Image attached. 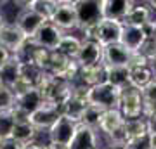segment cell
<instances>
[{
  "instance_id": "cell-1",
  "label": "cell",
  "mask_w": 156,
  "mask_h": 149,
  "mask_svg": "<svg viewBox=\"0 0 156 149\" xmlns=\"http://www.w3.org/2000/svg\"><path fill=\"white\" fill-rule=\"evenodd\" d=\"M125 116L120 113V109H109L104 113L102 122H101L99 132L106 135L109 146L125 147L128 142L127 133H125Z\"/></svg>"
},
{
  "instance_id": "cell-2",
  "label": "cell",
  "mask_w": 156,
  "mask_h": 149,
  "mask_svg": "<svg viewBox=\"0 0 156 149\" xmlns=\"http://www.w3.org/2000/svg\"><path fill=\"white\" fill-rule=\"evenodd\" d=\"M38 90L44 95L45 102H50V104H59L62 106L73 94V83L62 80V78L52 76L49 73H45L44 80L40 83Z\"/></svg>"
},
{
  "instance_id": "cell-3",
  "label": "cell",
  "mask_w": 156,
  "mask_h": 149,
  "mask_svg": "<svg viewBox=\"0 0 156 149\" xmlns=\"http://www.w3.org/2000/svg\"><path fill=\"white\" fill-rule=\"evenodd\" d=\"M120 99H122V88L115 87V85L108 82L89 88V94H87L89 106H95V108L104 111L118 109L120 108Z\"/></svg>"
},
{
  "instance_id": "cell-4",
  "label": "cell",
  "mask_w": 156,
  "mask_h": 149,
  "mask_svg": "<svg viewBox=\"0 0 156 149\" xmlns=\"http://www.w3.org/2000/svg\"><path fill=\"white\" fill-rule=\"evenodd\" d=\"M118 109L125 116V120L144 118V97H142V90L132 87V85L122 88V99H120V108Z\"/></svg>"
},
{
  "instance_id": "cell-5",
  "label": "cell",
  "mask_w": 156,
  "mask_h": 149,
  "mask_svg": "<svg viewBox=\"0 0 156 149\" xmlns=\"http://www.w3.org/2000/svg\"><path fill=\"white\" fill-rule=\"evenodd\" d=\"M50 23L56 24L61 31L80 28L75 2H71V0H57V7L54 14H52V17H50Z\"/></svg>"
},
{
  "instance_id": "cell-6",
  "label": "cell",
  "mask_w": 156,
  "mask_h": 149,
  "mask_svg": "<svg viewBox=\"0 0 156 149\" xmlns=\"http://www.w3.org/2000/svg\"><path fill=\"white\" fill-rule=\"evenodd\" d=\"M75 7L80 28L99 24L102 21V0H75Z\"/></svg>"
},
{
  "instance_id": "cell-7",
  "label": "cell",
  "mask_w": 156,
  "mask_h": 149,
  "mask_svg": "<svg viewBox=\"0 0 156 149\" xmlns=\"http://www.w3.org/2000/svg\"><path fill=\"white\" fill-rule=\"evenodd\" d=\"M78 127H80V125H78L76 122H73L68 116L62 115L61 118L52 125V128L47 132L49 133V142L61 144V146L69 147L71 140L75 139V135H76V132H78Z\"/></svg>"
},
{
  "instance_id": "cell-8",
  "label": "cell",
  "mask_w": 156,
  "mask_h": 149,
  "mask_svg": "<svg viewBox=\"0 0 156 149\" xmlns=\"http://www.w3.org/2000/svg\"><path fill=\"white\" fill-rule=\"evenodd\" d=\"M26 44H28V38H26V35L16 26V23H12V24L7 23L5 26L2 28V31H0V45L5 47L12 55L21 54L23 49L26 47Z\"/></svg>"
},
{
  "instance_id": "cell-9",
  "label": "cell",
  "mask_w": 156,
  "mask_h": 149,
  "mask_svg": "<svg viewBox=\"0 0 156 149\" xmlns=\"http://www.w3.org/2000/svg\"><path fill=\"white\" fill-rule=\"evenodd\" d=\"M62 116V106L59 104H50V102H45L42 108H40L37 113L30 116V122L33 123V127L37 130H47L49 132L52 125Z\"/></svg>"
},
{
  "instance_id": "cell-10",
  "label": "cell",
  "mask_w": 156,
  "mask_h": 149,
  "mask_svg": "<svg viewBox=\"0 0 156 149\" xmlns=\"http://www.w3.org/2000/svg\"><path fill=\"white\" fill-rule=\"evenodd\" d=\"M64 35L66 33L61 31L56 24H52L50 21H47L44 26L38 30V33L31 38V42H33L35 45L42 47V49L52 52V50H57V47H59V44H61V40H62Z\"/></svg>"
},
{
  "instance_id": "cell-11",
  "label": "cell",
  "mask_w": 156,
  "mask_h": 149,
  "mask_svg": "<svg viewBox=\"0 0 156 149\" xmlns=\"http://www.w3.org/2000/svg\"><path fill=\"white\" fill-rule=\"evenodd\" d=\"M45 23L47 21H45L44 17L38 16L37 12H33L28 5L23 7L21 11H19V14L16 16V26L26 35L28 40H31L35 35L38 33V30L44 26Z\"/></svg>"
},
{
  "instance_id": "cell-12",
  "label": "cell",
  "mask_w": 156,
  "mask_h": 149,
  "mask_svg": "<svg viewBox=\"0 0 156 149\" xmlns=\"http://www.w3.org/2000/svg\"><path fill=\"white\" fill-rule=\"evenodd\" d=\"M102 59H104V47L99 42L83 40L75 61L80 64V68H85V66H94V64L104 62Z\"/></svg>"
},
{
  "instance_id": "cell-13",
  "label": "cell",
  "mask_w": 156,
  "mask_h": 149,
  "mask_svg": "<svg viewBox=\"0 0 156 149\" xmlns=\"http://www.w3.org/2000/svg\"><path fill=\"white\" fill-rule=\"evenodd\" d=\"M44 104H45V101H44L42 92H40L38 88H30L28 92H24V94L16 97V106H14V109L23 113V115H26V116H31Z\"/></svg>"
},
{
  "instance_id": "cell-14",
  "label": "cell",
  "mask_w": 156,
  "mask_h": 149,
  "mask_svg": "<svg viewBox=\"0 0 156 149\" xmlns=\"http://www.w3.org/2000/svg\"><path fill=\"white\" fill-rule=\"evenodd\" d=\"M134 52H130L122 44H113L104 47V64L109 68H128Z\"/></svg>"
},
{
  "instance_id": "cell-15",
  "label": "cell",
  "mask_w": 156,
  "mask_h": 149,
  "mask_svg": "<svg viewBox=\"0 0 156 149\" xmlns=\"http://www.w3.org/2000/svg\"><path fill=\"white\" fill-rule=\"evenodd\" d=\"M134 4L132 0H102V19L123 23Z\"/></svg>"
},
{
  "instance_id": "cell-16",
  "label": "cell",
  "mask_w": 156,
  "mask_h": 149,
  "mask_svg": "<svg viewBox=\"0 0 156 149\" xmlns=\"http://www.w3.org/2000/svg\"><path fill=\"white\" fill-rule=\"evenodd\" d=\"M106 75H108V66L104 62H99V64H94V66H85L80 68V75H78V80L75 83L92 88L95 85H101V83L106 82Z\"/></svg>"
},
{
  "instance_id": "cell-17",
  "label": "cell",
  "mask_w": 156,
  "mask_h": 149,
  "mask_svg": "<svg viewBox=\"0 0 156 149\" xmlns=\"http://www.w3.org/2000/svg\"><path fill=\"white\" fill-rule=\"evenodd\" d=\"M122 31H123V23L102 19L99 23V44L102 47H108V45H113V44H120Z\"/></svg>"
},
{
  "instance_id": "cell-18",
  "label": "cell",
  "mask_w": 156,
  "mask_h": 149,
  "mask_svg": "<svg viewBox=\"0 0 156 149\" xmlns=\"http://www.w3.org/2000/svg\"><path fill=\"white\" fill-rule=\"evenodd\" d=\"M149 21H153V9L149 7L147 2H135L132 11L128 12V16L123 19L125 26H137L142 28Z\"/></svg>"
},
{
  "instance_id": "cell-19",
  "label": "cell",
  "mask_w": 156,
  "mask_h": 149,
  "mask_svg": "<svg viewBox=\"0 0 156 149\" xmlns=\"http://www.w3.org/2000/svg\"><path fill=\"white\" fill-rule=\"evenodd\" d=\"M97 132L99 130H94V128L80 125L76 135L71 140L68 149H95V147H99V135H97Z\"/></svg>"
},
{
  "instance_id": "cell-20",
  "label": "cell",
  "mask_w": 156,
  "mask_h": 149,
  "mask_svg": "<svg viewBox=\"0 0 156 149\" xmlns=\"http://www.w3.org/2000/svg\"><path fill=\"white\" fill-rule=\"evenodd\" d=\"M21 69H23V61L19 55H12L11 59L0 68V82L4 87L12 88L16 85V82L21 76Z\"/></svg>"
},
{
  "instance_id": "cell-21",
  "label": "cell",
  "mask_w": 156,
  "mask_h": 149,
  "mask_svg": "<svg viewBox=\"0 0 156 149\" xmlns=\"http://www.w3.org/2000/svg\"><path fill=\"white\" fill-rule=\"evenodd\" d=\"M146 40H147V37H146V33H144L142 28L125 26V24H123V31H122V40H120V44H122L123 47H127L130 52H139Z\"/></svg>"
},
{
  "instance_id": "cell-22",
  "label": "cell",
  "mask_w": 156,
  "mask_h": 149,
  "mask_svg": "<svg viewBox=\"0 0 156 149\" xmlns=\"http://www.w3.org/2000/svg\"><path fill=\"white\" fill-rule=\"evenodd\" d=\"M37 135H38V130L33 127L31 122H16V127H14V132H12L14 140H17L23 146H28V144L35 142Z\"/></svg>"
},
{
  "instance_id": "cell-23",
  "label": "cell",
  "mask_w": 156,
  "mask_h": 149,
  "mask_svg": "<svg viewBox=\"0 0 156 149\" xmlns=\"http://www.w3.org/2000/svg\"><path fill=\"white\" fill-rule=\"evenodd\" d=\"M154 71L151 66H140V68H130V85L135 88H146L154 80Z\"/></svg>"
},
{
  "instance_id": "cell-24",
  "label": "cell",
  "mask_w": 156,
  "mask_h": 149,
  "mask_svg": "<svg viewBox=\"0 0 156 149\" xmlns=\"http://www.w3.org/2000/svg\"><path fill=\"white\" fill-rule=\"evenodd\" d=\"M106 82L118 88H125L130 85V68H109L108 66Z\"/></svg>"
},
{
  "instance_id": "cell-25",
  "label": "cell",
  "mask_w": 156,
  "mask_h": 149,
  "mask_svg": "<svg viewBox=\"0 0 156 149\" xmlns=\"http://www.w3.org/2000/svg\"><path fill=\"white\" fill-rule=\"evenodd\" d=\"M26 5L33 12H37L38 16H42L45 21H50V17L57 7V2L56 0H30V2H26Z\"/></svg>"
},
{
  "instance_id": "cell-26",
  "label": "cell",
  "mask_w": 156,
  "mask_h": 149,
  "mask_svg": "<svg viewBox=\"0 0 156 149\" xmlns=\"http://www.w3.org/2000/svg\"><path fill=\"white\" fill-rule=\"evenodd\" d=\"M82 42H83V40L76 38V37H73V35H64L62 40H61V44H59V47H57V52L64 54L66 57H69V59H76L78 50L82 47Z\"/></svg>"
},
{
  "instance_id": "cell-27",
  "label": "cell",
  "mask_w": 156,
  "mask_h": 149,
  "mask_svg": "<svg viewBox=\"0 0 156 149\" xmlns=\"http://www.w3.org/2000/svg\"><path fill=\"white\" fill-rule=\"evenodd\" d=\"M125 133H127V139H128V140L137 139V137H142V135H146V133H149L147 120H146V118L127 120V122H125Z\"/></svg>"
},
{
  "instance_id": "cell-28",
  "label": "cell",
  "mask_w": 156,
  "mask_h": 149,
  "mask_svg": "<svg viewBox=\"0 0 156 149\" xmlns=\"http://www.w3.org/2000/svg\"><path fill=\"white\" fill-rule=\"evenodd\" d=\"M104 113H106L104 109H99V108H95V106H89V108H87V111L83 113V116H82V122H80V125L89 127V128H94V130H99Z\"/></svg>"
},
{
  "instance_id": "cell-29",
  "label": "cell",
  "mask_w": 156,
  "mask_h": 149,
  "mask_svg": "<svg viewBox=\"0 0 156 149\" xmlns=\"http://www.w3.org/2000/svg\"><path fill=\"white\" fill-rule=\"evenodd\" d=\"M16 127V118L12 111H4L0 113V137L2 139H11L12 132Z\"/></svg>"
},
{
  "instance_id": "cell-30",
  "label": "cell",
  "mask_w": 156,
  "mask_h": 149,
  "mask_svg": "<svg viewBox=\"0 0 156 149\" xmlns=\"http://www.w3.org/2000/svg\"><path fill=\"white\" fill-rule=\"evenodd\" d=\"M16 106V95L9 87L0 85V113L4 111H12Z\"/></svg>"
},
{
  "instance_id": "cell-31",
  "label": "cell",
  "mask_w": 156,
  "mask_h": 149,
  "mask_svg": "<svg viewBox=\"0 0 156 149\" xmlns=\"http://www.w3.org/2000/svg\"><path fill=\"white\" fill-rule=\"evenodd\" d=\"M123 149H153L151 147V135L146 133V135H142V137L132 139V140H128L127 146H125Z\"/></svg>"
},
{
  "instance_id": "cell-32",
  "label": "cell",
  "mask_w": 156,
  "mask_h": 149,
  "mask_svg": "<svg viewBox=\"0 0 156 149\" xmlns=\"http://www.w3.org/2000/svg\"><path fill=\"white\" fill-rule=\"evenodd\" d=\"M140 54L144 55V57H147L151 62L156 59V38H147L144 42V45L140 47V50H139Z\"/></svg>"
},
{
  "instance_id": "cell-33",
  "label": "cell",
  "mask_w": 156,
  "mask_h": 149,
  "mask_svg": "<svg viewBox=\"0 0 156 149\" xmlns=\"http://www.w3.org/2000/svg\"><path fill=\"white\" fill-rule=\"evenodd\" d=\"M142 97L144 102H156V78L146 88H142Z\"/></svg>"
},
{
  "instance_id": "cell-34",
  "label": "cell",
  "mask_w": 156,
  "mask_h": 149,
  "mask_svg": "<svg viewBox=\"0 0 156 149\" xmlns=\"http://www.w3.org/2000/svg\"><path fill=\"white\" fill-rule=\"evenodd\" d=\"M140 66H151V61L147 59V57H144L140 52H134L132 61H130V66L128 68H140Z\"/></svg>"
},
{
  "instance_id": "cell-35",
  "label": "cell",
  "mask_w": 156,
  "mask_h": 149,
  "mask_svg": "<svg viewBox=\"0 0 156 149\" xmlns=\"http://www.w3.org/2000/svg\"><path fill=\"white\" fill-rule=\"evenodd\" d=\"M0 149H24V146L23 144H19L17 140H14V139H4V142H2V147Z\"/></svg>"
},
{
  "instance_id": "cell-36",
  "label": "cell",
  "mask_w": 156,
  "mask_h": 149,
  "mask_svg": "<svg viewBox=\"0 0 156 149\" xmlns=\"http://www.w3.org/2000/svg\"><path fill=\"white\" fill-rule=\"evenodd\" d=\"M11 57H12L11 52H9V50H7L5 47H2V45H0V68L4 66V64H5V62L9 61V59H11Z\"/></svg>"
},
{
  "instance_id": "cell-37",
  "label": "cell",
  "mask_w": 156,
  "mask_h": 149,
  "mask_svg": "<svg viewBox=\"0 0 156 149\" xmlns=\"http://www.w3.org/2000/svg\"><path fill=\"white\" fill-rule=\"evenodd\" d=\"M147 127H149V133H156V116L147 118Z\"/></svg>"
},
{
  "instance_id": "cell-38",
  "label": "cell",
  "mask_w": 156,
  "mask_h": 149,
  "mask_svg": "<svg viewBox=\"0 0 156 149\" xmlns=\"http://www.w3.org/2000/svg\"><path fill=\"white\" fill-rule=\"evenodd\" d=\"M24 149H47V146H44V144H28V146H24Z\"/></svg>"
},
{
  "instance_id": "cell-39",
  "label": "cell",
  "mask_w": 156,
  "mask_h": 149,
  "mask_svg": "<svg viewBox=\"0 0 156 149\" xmlns=\"http://www.w3.org/2000/svg\"><path fill=\"white\" fill-rule=\"evenodd\" d=\"M47 149H68V147H66V146H61V144L49 142V144H47Z\"/></svg>"
},
{
  "instance_id": "cell-40",
  "label": "cell",
  "mask_w": 156,
  "mask_h": 149,
  "mask_svg": "<svg viewBox=\"0 0 156 149\" xmlns=\"http://www.w3.org/2000/svg\"><path fill=\"white\" fill-rule=\"evenodd\" d=\"M5 24H7V21H5V16H4V14L0 12V31H2V28L5 26Z\"/></svg>"
},
{
  "instance_id": "cell-41",
  "label": "cell",
  "mask_w": 156,
  "mask_h": 149,
  "mask_svg": "<svg viewBox=\"0 0 156 149\" xmlns=\"http://www.w3.org/2000/svg\"><path fill=\"white\" fill-rule=\"evenodd\" d=\"M151 135V147L156 149V133H149Z\"/></svg>"
},
{
  "instance_id": "cell-42",
  "label": "cell",
  "mask_w": 156,
  "mask_h": 149,
  "mask_svg": "<svg viewBox=\"0 0 156 149\" xmlns=\"http://www.w3.org/2000/svg\"><path fill=\"white\" fill-rule=\"evenodd\" d=\"M147 4H149V7L153 9V12H154L156 11V0H151V2H147Z\"/></svg>"
},
{
  "instance_id": "cell-43",
  "label": "cell",
  "mask_w": 156,
  "mask_h": 149,
  "mask_svg": "<svg viewBox=\"0 0 156 149\" xmlns=\"http://www.w3.org/2000/svg\"><path fill=\"white\" fill-rule=\"evenodd\" d=\"M151 68H153V71H154V76H156V59L151 62Z\"/></svg>"
},
{
  "instance_id": "cell-44",
  "label": "cell",
  "mask_w": 156,
  "mask_h": 149,
  "mask_svg": "<svg viewBox=\"0 0 156 149\" xmlns=\"http://www.w3.org/2000/svg\"><path fill=\"white\" fill-rule=\"evenodd\" d=\"M106 149H123V147H116V146H109V147H106Z\"/></svg>"
},
{
  "instance_id": "cell-45",
  "label": "cell",
  "mask_w": 156,
  "mask_h": 149,
  "mask_svg": "<svg viewBox=\"0 0 156 149\" xmlns=\"http://www.w3.org/2000/svg\"><path fill=\"white\" fill-rule=\"evenodd\" d=\"M2 142H4V139L0 137V147H2Z\"/></svg>"
},
{
  "instance_id": "cell-46",
  "label": "cell",
  "mask_w": 156,
  "mask_h": 149,
  "mask_svg": "<svg viewBox=\"0 0 156 149\" xmlns=\"http://www.w3.org/2000/svg\"><path fill=\"white\" fill-rule=\"evenodd\" d=\"M0 85H2V82H0Z\"/></svg>"
},
{
  "instance_id": "cell-47",
  "label": "cell",
  "mask_w": 156,
  "mask_h": 149,
  "mask_svg": "<svg viewBox=\"0 0 156 149\" xmlns=\"http://www.w3.org/2000/svg\"><path fill=\"white\" fill-rule=\"evenodd\" d=\"M95 149H99V147H95Z\"/></svg>"
}]
</instances>
